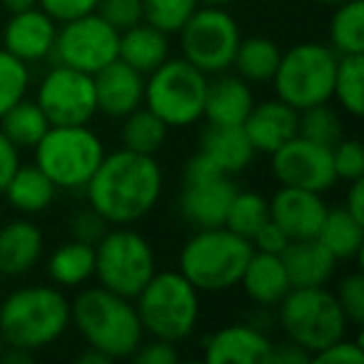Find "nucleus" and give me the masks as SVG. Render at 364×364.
Masks as SVG:
<instances>
[{"mask_svg": "<svg viewBox=\"0 0 364 364\" xmlns=\"http://www.w3.org/2000/svg\"><path fill=\"white\" fill-rule=\"evenodd\" d=\"M107 230H110L107 220L102 218L100 213H95L90 205H87V208H82V210H77V213H73V218H70L73 240H77V242H85V245H92V247L100 242L102 235H105Z\"/></svg>", "mask_w": 364, "mask_h": 364, "instance_id": "42", "label": "nucleus"}, {"mask_svg": "<svg viewBox=\"0 0 364 364\" xmlns=\"http://www.w3.org/2000/svg\"><path fill=\"white\" fill-rule=\"evenodd\" d=\"M339 55L322 43H299L282 53L272 75L274 92L294 110L332 100L334 70Z\"/></svg>", "mask_w": 364, "mask_h": 364, "instance_id": "8", "label": "nucleus"}, {"mask_svg": "<svg viewBox=\"0 0 364 364\" xmlns=\"http://www.w3.org/2000/svg\"><path fill=\"white\" fill-rule=\"evenodd\" d=\"M332 97L354 117L364 112V55H339Z\"/></svg>", "mask_w": 364, "mask_h": 364, "instance_id": "34", "label": "nucleus"}, {"mask_svg": "<svg viewBox=\"0 0 364 364\" xmlns=\"http://www.w3.org/2000/svg\"><path fill=\"white\" fill-rule=\"evenodd\" d=\"M289 287H324L332 279L337 259L317 237L289 240L279 252Z\"/></svg>", "mask_w": 364, "mask_h": 364, "instance_id": "21", "label": "nucleus"}, {"mask_svg": "<svg viewBox=\"0 0 364 364\" xmlns=\"http://www.w3.org/2000/svg\"><path fill=\"white\" fill-rule=\"evenodd\" d=\"M117 41H120V33L115 28L107 26L97 13H87L75 21L60 23L53 55L60 65L95 75L117 58Z\"/></svg>", "mask_w": 364, "mask_h": 364, "instance_id": "13", "label": "nucleus"}, {"mask_svg": "<svg viewBox=\"0 0 364 364\" xmlns=\"http://www.w3.org/2000/svg\"><path fill=\"white\" fill-rule=\"evenodd\" d=\"M155 272L152 245L127 225H115L95 245V277L110 292L135 299Z\"/></svg>", "mask_w": 364, "mask_h": 364, "instance_id": "10", "label": "nucleus"}, {"mask_svg": "<svg viewBox=\"0 0 364 364\" xmlns=\"http://www.w3.org/2000/svg\"><path fill=\"white\" fill-rule=\"evenodd\" d=\"M329 48L337 55H364V0H344L334 6Z\"/></svg>", "mask_w": 364, "mask_h": 364, "instance_id": "32", "label": "nucleus"}, {"mask_svg": "<svg viewBox=\"0 0 364 364\" xmlns=\"http://www.w3.org/2000/svg\"><path fill=\"white\" fill-rule=\"evenodd\" d=\"M38 8L46 11L55 23H68L87 13H95L97 0H38Z\"/></svg>", "mask_w": 364, "mask_h": 364, "instance_id": "44", "label": "nucleus"}, {"mask_svg": "<svg viewBox=\"0 0 364 364\" xmlns=\"http://www.w3.org/2000/svg\"><path fill=\"white\" fill-rule=\"evenodd\" d=\"M269 220V200H264L259 193L245 190V193H235L232 203H230L228 218H225V228L232 230L235 235L245 240H252V235L262 228Z\"/></svg>", "mask_w": 364, "mask_h": 364, "instance_id": "35", "label": "nucleus"}, {"mask_svg": "<svg viewBox=\"0 0 364 364\" xmlns=\"http://www.w3.org/2000/svg\"><path fill=\"white\" fill-rule=\"evenodd\" d=\"M252 105V90L240 75L218 73L215 80H208L203 117L213 125H242Z\"/></svg>", "mask_w": 364, "mask_h": 364, "instance_id": "23", "label": "nucleus"}, {"mask_svg": "<svg viewBox=\"0 0 364 364\" xmlns=\"http://www.w3.org/2000/svg\"><path fill=\"white\" fill-rule=\"evenodd\" d=\"M297 120L299 110L292 105L282 102L279 97L264 102H255L250 115L245 117L242 127L247 132L250 142H252L255 152H267L272 155L274 150L297 137Z\"/></svg>", "mask_w": 364, "mask_h": 364, "instance_id": "20", "label": "nucleus"}, {"mask_svg": "<svg viewBox=\"0 0 364 364\" xmlns=\"http://www.w3.org/2000/svg\"><path fill=\"white\" fill-rule=\"evenodd\" d=\"M339 307H342L344 317L349 324H362L364 322V274L352 272L344 274L339 279L337 289H334Z\"/></svg>", "mask_w": 364, "mask_h": 364, "instance_id": "40", "label": "nucleus"}, {"mask_svg": "<svg viewBox=\"0 0 364 364\" xmlns=\"http://www.w3.org/2000/svg\"><path fill=\"white\" fill-rule=\"evenodd\" d=\"M240 284H242L245 294L259 307H277L279 299L292 289L279 255L255 252V250L250 255V262L245 267Z\"/></svg>", "mask_w": 364, "mask_h": 364, "instance_id": "25", "label": "nucleus"}, {"mask_svg": "<svg viewBox=\"0 0 364 364\" xmlns=\"http://www.w3.org/2000/svg\"><path fill=\"white\" fill-rule=\"evenodd\" d=\"M36 102L50 125H87L97 112L92 75L58 63L38 85Z\"/></svg>", "mask_w": 364, "mask_h": 364, "instance_id": "14", "label": "nucleus"}, {"mask_svg": "<svg viewBox=\"0 0 364 364\" xmlns=\"http://www.w3.org/2000/svg\"><path fill=\"white\" fill-rule=\"evenodd\" d=\"M252 255L250 240L225 225L198 230L180 250V272L200 292H228L237 287Z\"/></svg>", "mask_w": 364, "mask_h": 364, "instance_id": "5", "label": "nucleus"}, {"mask_svg": "<svg viewBox=\"0 0 364 364\" xmlns=\"http://www.w3.org/2000/svg\"><path fill=\"white\" fill-rule=\"evenodd\" d=\"M317 3H322V6H339L344 0H317Z\"/></svg>", "mask_w": 364, "mask_h": 364, "instance_id": "54", "label": "nucleus"}, {"mask_svg": "<svg viewBox=\"0 0 364 364\" xmlns=\"http://www.w3.org/2000/svg\"><path fill=\"white\" fill-rule=\"evenodd\" d=\"M70 324L87 347L100 349L105 357L130 359L145 339L135 302L105 287H85L70 302Z\"/></svg>", "mask_w": 364, "mask_h": 364, "instance_id": "2", "label": "nucleus"}, {"mask_svg": "<svg viewBox=\"0 0 364 364\" xmlns=\"http://www.w3.org/2000/svg\"><path fill=\"white\" fill-rule=\"evenodd\" d=\"M46 240L36 223L21 218L0 228V277H21L43 257Z\"/></svg>", "mask_w": 364, "mask_h": 364, "instance_id": "22", "label": "nucleus"}, {"mask_svg": "<svg viewBox=\"0 0 364 364\" xmlns=\"http://www.w3.org/2000/svg\"><path fill=\"white\" fill-rule=\"evenodd\" d=\"M97 110L107 117H125L145 102V75L115 58L92 75Z\"/></svg>", "mask_w": 364, "mask_h": 364, "instance_id": "17", "label": "nucleus"}, {"mask_svg": "<svg viewBox=\"0 0 364 364\" xmlns=\"http://www.w3.org/2000/svg\"><path fill=\"white\" fill-rule=\"evenodd\" d=\"M332 165L337 180H359L364 177V147L354 137H342L332 147Z\"/></svg>", "mask_w": 364, "mask_h": 364, "instance_id": "39", "label": "nucleus"}, {"mask_svg": "<svg viewBox=\"0 0 364 364\" xmlns=\"http://www.w3.org/2000/svg\"><path fill=\"white\" fill-rule=\"evenodd\" d=\"M324 215H327V205L322 200V193H312V190L282 185L269 200V220L289 240L317 237Z\"/></svg>", "mask_w": 364, "mask_h": 364, "instance_id": "16", "label": "nucleus"}, {"mask_svg": "<svg viewBox=\"0 0 364 364\" xmlns=\"http://www.w3.org/2000/svg\"><path fill=\"white\" fill-rule=\"evenodd\" d=\"M110 362H112L110 357H105L100 349H92V347H87L82 354H77V364H110Z\"/></svg>", "mask_w": 364, "mask_h": 364, "instance_id": "51", "label": "nucleus"}, {"mask_svg": "<svg viewBox=\"0 0 364 364\" xmlns=\"http://www.w3.org/2000/svg\"><path fill=\"white\" fill-rule=\"evenodd\" d=\"M3 349H6V339H3V334H0V354H3Z\"/></svg>", "mask_w": 364, "mask_h": 364, "instance_id": "55", "label": "nucleus"}, {"mask_svg": "<svg viewBox=\"0 0 364 364\" xmlns=\"http://www.w3.org/2000/svg\"><path fill=\"white\" fill-rule=\"evenodd\" d=\"M50 127L46 112L41 110L36 100H18L13 107H8L0 117V130L18 150L23 147H36L38 140L46 135V130Z\"/></svg>", "mask_w": 364, "mask_h": 364, "instance_id": "33", "label": "nucleus"}, {"mask_svg": "<svg viewBox=\"0 0 364 364\" xmlns=\"http://www.w3.org/2000/svg\"><path fill=\"white\" fill-rule=\"evenodd\" d=\"M120 127V140L125 150L142 152V155H155L167 140V130L170 127L162 122L147 105H140L137 110L127 112Z\"/></svg>", "mask_w": 364, "mask_h": 364, "instance_id": "31", "label": "nucleus"}, {"mask_svg": "<svg viewBox=\"0 0 364 364\" xmlns=\"http://www.w3.org/2000/svg\"><path fill=\"white\" fill-rule=\"evenodd\" d=\"M28 85H31L28 63L18 60L6 48H0V117L8 107L26 97Z\"/></svg>", "mask_w": 364, "mask_h": 364, "instance_id": "38", "label": "nucleus"}, {"mask_svg": "<svg viewBox=\"0 0 364 364\" xmlns=\"http://www.w3.org/2000/svg\"><path fill=\"white\" fill-rule=\"evenodd\" d=\"M95 13L117 33L142 23V0H97Z\"/></svg>", "mask_w": 364, "mask_h": 364, "instance_id": "41", "label": "nucleus"}, {"mask_svg": "<svg viewBox=\"0 0 364 364\" xmlns=\"http://www.w3.org/2000/svg\"><path fill=\"white\" fill-rule=\"evenodd\" d=\"M208 75L185 58H167L145 75V102L167 127H188L203 117Z\"/></svg>", "mask_w": 364, "mask_h": 364, "instance_id": "9", "label": "nucleus"}, {"mask_svg": "<svg viewBox=\"0 0 364 364\" xmlns=\"http://www.w3.org/2000/svg\"><path fill=\"white\" fill-rule=\"evenodd\" d=\"M344 210L352 213L359 223H364V177L349 182L347 198H344Z\"/></svg>", "mask_w": 364, "mask_h": 364, "instance_id": "49", "label": "nucleus"}, {"mask_svg": "<svg viewBox=\"0 0 364 364\" xmlns=\"http://www.w3.org/2000/svg\"><path fill=\"white\" fill-rule=\"evenodd\" d=\"M272 172L279 185L312 190V193H324L337 182L332 150L314 145L299 135L272 152Z\"/></svg>", "mask_w": 364, "mask_h": 364, "instance_id": "15", "label": "nucleus"}, {"mask_svg": "<svg viewBox=\"0 0 364 364\" xmlns=\"http://www.w3.org/2000/svg\"><path fill=\"white\" fill-rule=\"evenodd\" d=\"M135 309L145 334L180 344L198 329L200 289L180 269L155 272L137 292Z\"/></svg>", "mask_w": 364, "mask_h": 364, "instance_id": "4", "label": "nucleus"}, {"mask_svg": "<svg viewBox=\"0 0 364 364\" xmlns=\"http://www.w3.org/2000/svg\"><path fill=\"white\" fill-rule=\"evenodd\" d=\"M279 58H282V50L274 41L262 36L245 38L240 41L232 58L235 75H240L245 82H267L277 70Z\"/></svg>", "mask_w": 364, "mask_h": 364, "instance_id": "30", "label": "nucleus"}, {"mask_svg": "<svg viewBox=\"0 0 364 364\" xmlns=\"http://www.w3.org/2000/svg\"><path fill=\"white\" fill-rule=\"evenodd\" d=\"M312 362L319 364H362L364 362V347H362V339H347L339 337L337 342H332L329 347H324L322 352H317L312 357Z\"/></svg>", "mask_w": 364, "mask_h": 364, "instance_id": "43", "label": "nucleus"}, {"mask_svg": "<svg viewBox=\"0 0 364 364\" xmlns=\"http://www.w3.org/2000/svg\"><path fill=\"white\" fill-rule=\"evenodd\" d=\"M130 359L137 364H175L180 359V352H177V344L167 342V339L152 337L150 342L142 339L140 347L132 352Z\"/></svg>", "mask_w": 364, "mask_h": 364, "instance_id": "45", "label": "nucleus"}, {"mask_svg": "<svg viewBox=\"0 0 364 364\" xmlns=\"http://www.w3.org/2000/svg\"><path fill=\"white\" fill-rule=\"evenodd\" d=\"M18 167H21V150L0 130V195H3V190H6V185L11 182L13 172Z\"/></svg>", "mask_w": 364, "mask_h": 364, "instance_id": "47", "label": "nucleus"}, {"mask_svg": "<svg viewBox=\"0 0 364 364\" xmlns=\"http://www.w3.org/2000/svg\"><path fill=\"white\" fill-rule=\"evenodd\" d=\"M170 55V46H167V36L150 23H137V26L127 28L120 33L117 41V58L135 68L142 75H150L155 68H160Z\"/></svg>", "mask_w": 364, "mask_h": 364, "instance_id": "26", "label": "nucleus"}, {"mask_svg": "<svg viewBox=\"0 0 364 364\" xmlns=\"http://www.w3.org/2000/svg\"><path fill=\"white\" fill-rule=\"evenodd\" d=\"M272 339L252 324H230L205 339L210 364H264Z\"/></svg>", "mask_w": 364, "mask_h": 364, "instance_id": "19", "label": "nucleus"}, {"mask_svg": "<svg viewBox=\"0 0 364 364\" xmlns=\"http://www.w3.org/2000/svg\"><path fill=\"white\" fill-rule=\"evenodd\" d=\"M177 33H180L182 58L205 75L230 70L235 50L242 41L235 18L225 8L210 6L198 8Z\"/></svg>", "mask_w": 364, "mask_h": 364, "instance_id": "11", "label": "nucleus"}, {"mask_svg": "<svg viewBox=\"0 0 364 364\" xmlns=\"http://www.w3.org/2000/svg\"><path fill=\"white\" fill-rule=\"evenodd\" d=\"M48 274L60 289L82 287L87 279L95 277V247L77 240L58 245L48 257Z\"/></svg>", "mask_w": 364, "mask_h": 364, "instance_id": "28", "label": "nucleus"}, {"mask_svg": "<svg viewBox=\"0 0 364 364\" xmlns=\"http://www.w3.org/2000/svg\"><path fill=\"white\" fill-rule=\"evenodd\" d=\"M55 185L50 177L33 162V165H21L13 172L11 182L6 185L3 195L8 198L11 208L21 215H38L48 210L55 200Z\"/></svg>", "mask_w": 364, "mask_h": 364, "instance_id": "27", "label": "nucleus"}, {"mask_svg": "<svg viewBox=\"0 0 364 364\" xmlns=\"http://www.w3.org/2000/svg\"><path fill=\"white\" fill-rule=\"evenodd\" d=\"M284 337L314 357L347 334V317L334 292L324 287H292L277 304Z\"/></svg>", "mask_w": 364, "mask_h": 364, "instance_id": "6", "label": "nucleus"}, {"mask_svg": "<svg viewBox=\"0 0 364 364\" xmlns=\"http://www.w3.org/2000/svg\"><path fill=\"white\" fill-rule=\"evenodd\" d=\"M33 150L36 165L63 190H85L105 157V145L87 125H50Z\"/></svg>", "mask_w": 364, "mask_h": 364, "instance_id": "7", "label": "nucleus"}, {"mask_svg": "<svg viewBox=\"0 0 364 364\" xmlns=\"http://www.w3.org/2000/svg\"><path fill=\"white\" fill-rule=\"evenodd\" d=\"M0 6L13 16V13H23V11H31V8H38V0H0Z\"/></svg>", "mask_w": 364, "mask_h": 364, "instance_id": "52", "label": "nucleus"}, {"mask_svg": "<svg viewBox=\"0 0 364 364\" xmlns=\"http://www.w3.org/2000/svg\"><path fill=\"white\" fill-rule=\"evenodd\" d=\"M0 362H6V364H28V362H33V352L6 344V349H3V354H0Z\"/></svg>", "mask_w": 364, "mask_h": 364, "instance_id": "50", "label": "nucleus"}, {"mask_svg": "<svg viewBox=\"0 0 364 364\" xmlns=\"http://www.w3.org/2000/svg\"><path fill=\"white\" fill-rule=\"evenodd\" d=\"M87 205L107 225H132L152 213L162 195V170L155 155L117 150L102 157L85 185Z\"/></svg>", "mask_w": 364, "mask_h": 364, "instance_id": "1", "label": "nucleus"}, {"mask_svg": "<svg viewBox=\"0 0 364 364\" xmlns=\"http://www.w3.org/2000/svg\"><path fill=\"white\" fill-rule=\"evenodd\" d=\"M200 6H210V8H225L230 0H198Z\"/></svg>", "mask_w": 364, "mask_h": 364, "instance_id": "53", "label": "nucleus"}, {"mask_svg": "<svg viewBox=\"0 0 364 364\" xmlns=\"http://www.w3.org/2000/svg\"><path fill=\"white\" fill-rule=\"evenodd\" d=\"M235 193L237 188L232 175H225L203 152H195L185 165V182H182L177 208L195 230L220 228L225 225Z\"/></svg>", "mask_w": 364, "mask_h": 364, "instance_id": "12", "label": "nucleus"}, {"mask_svg": "<svg viewBox=\"0 0 364 364\" xmlns=\"http://www.w3.org/2000/svg\"><path fill=\"white\" fill-rule=\"evenodd\" d=\"M198 8V0H142V21L170 36L180 31Z\"/></svg>", "mask_w": 364, "mask_h": 364, "instance_id": "37", "label": "nucleus"}, {"mask_svg": "<svg viewBox=\"0 0 364 364\" xmlns=\"http://www.w3.org/2000/svg\"><path fill=\"white\" fill-rule=\"evenodd\" d=\"M70 327V302L55 284L18 287L0 302V334L11 347L36 354Z\"/></svg>", "mask_w": 364, "mask_h": 364, "instance_id": "3", "label": "nucleus"}, {"mask_svg": "<svg viewBox=\"0 0 364 364\" xmlns=\"http://www.w3.org/2000/svg\"><path fill=\"white\" fill-rule=\"evenodd\" d=\"M198 152H203L225 175L242 172L257 155L242 125H213V122H208L200 135Z\"/></svg>", "mask_w": 364, "mask_h": 364, "instance_id": "24", "label": "nucleus"}, {"mask_svg": "<svg viewBox=\"0 0 364 364\" xmlns=\"http://www.w3.org/2000/svg\"><path fill=\"white\" fill-rule=\"evenodd\" d=\"M58 23L41 8L13 13L3 31V48L23 63H38L53 55Z\"/></svg>", "mask_w": 364, "mask_h": 364, "instance_id": "18", "label": "nucleus"}, {"mask_svg": "<svg viewBox=\"0 0 364 364\" xmlns=\"http://www.w3.org/2000/svg\"><path fill=\"white\" fill-rule=\"evenodd\" d=\"M287 242H289V237L272 223V220H267V223L252 235V240H250L255 252H269V255H279Z\"/></svg>", "mask_w": 364, "mask_h": 364, "instance_id": "46", "label": "nucleus"}, {"mask_svg": "<svg viewBox=\"0 0 364 364\" xmlns=\"http://www.w3.org/2000/svg\"><path fill=\"white\" fill-rule=\"evenodd\" d=\"M317 240L332 252L337 259H354L362 255L364 245V223H359L352 213L344 208H327L324 223L317 232Z\"/></svg>", "mask_w": 364, "mask_h": 364, "instance_id": "29", "label": "nucleus"}, {"mask_svg": "<svg viewBox=\"0 0 364 364\" xmlns=\"http://www.w3.org/2000/svg\"><path fill=\"white\" fill-rule=\"evenodd\" d=\"M312 362V354L304 352L299 344L294 342H284V344H274L269 347V354H267V362L264 364H307Z\"/></svg>", "mask_w": 364, "mask_h": 364, "instance_id": "48", "label": "nucleus"}, {"mask_svg": "<svg viewBox=\"0 0 364 364\" xmlns=\"http://www.w3.org/2000/svg\"><path fill=\"white\" fill-rule=\"evenodd\" d=\"M297 135L309 142H314V145H322V147H329V150H332V147L344 137L342 120H339L337 110H334L329 102H319V105L299 110Z\"/></svg>", "mask_w": 364, "mask_h": 364, "instance_id": "36", "label": "nucleus"}]
</instances>
